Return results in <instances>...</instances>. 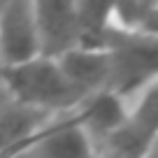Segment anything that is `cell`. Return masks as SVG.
I'll use <instances>...</instances> for the list:
<instances>
[{"instance_id":"cell-2","label":"cell","mask_w":158,"mask_h":158,"mask_svg":"<svg viewBox=\"0 0 158 158\" xmlns=\"http://www.w3.org/2000/svg\"><path fill=\"white\" fill-rule=\"evenodd\" d=\"M158 84L137 95V105L128 109L123 123L98 144V153L109 158H149L156 153L158 137Z\"/></svg>"},{"instance_id":"cell-7","label":"cell","mask_w":158,"mask_h":158,"mask_svg":"<svg viewBox=\"0 0 158 158\" xmlns=\"http://www.w3.org/2000/svg\"><path fill=\"white\" fill-rule=\"evenodd\" d=\"M126 114H128V100L102 89L84 98V102L77 107V121L93 142V147H98L107 135H112L123 123Z\"/></svg>"},{"instance_id":"cell-8","label":"cell","mask_w":158,"mask_h":158,"mask_svg":"<svg viewBox=\"0 0 158 158\" xmlns=\"http://www.w3.org/2000/svg\"><path fill=\"white\" fill-rule=\"evenodd\" d=\"M10 102V93H7V89H5V84H2V77H0V109L5 107V105Z\"/></svg>"},{"instance_id":"cell-9","label":"cell","mask_w":158,"mask_h":158,"mask_svg":"<svg viewBox=\"0 0 158 158\" xmlns=\"http://www.w3.org/2000/svg\"><path fill=\"white\" fill-rule=\"evenodd\" d=\"M33 147V144H30ZM30 147H26V149H21V151H16V153H12V156H7V158H28V149Z\"/></svg>"},{"instance_id":"cell-3","label":"cell","mask_w":158,"mask_h":158,"mask_svg":"<svg viewBox=\"0 0 158 158\" xmlns=\"http://www.w3.org/2000/svg\"><path fill=\"white\" fill-rule=\"evenodd\" d=\"M42 56L40 30L30 0H2L0 5V68L21 65Z\"/></svg>"},{"instance_id":"cell-6","label":"cell","mask_w":158,"mask_h":158,"mask_svg":"<svg viewBox=\"0 0 158 158\" xmlns=\"http://www.w3.org/2000/svg\"><path fill=\"white\" fill-rule=\"evenodd\" d=\"M60 72L65 74L74 91L91 95L95 91L107 89L109 81V51L98 47H81L74 44L72 49L54 56Z\"/></svg>"},{"instance_id":"cell-1","label":"cell","mask_w":158,"mask_h":158,"mask_svg":"<svg viewBox=\"0 0 158 158\" xmlns=\"http://www.w3.org/2000/svg\"><path fill=\"white\" fill-rule=\"evenodd\" d=\"M0 77L10 100L26 107L44 109L56 116L74 112L84 102V95L72 89L51 56H37L21 65L0 68Z\"/></svg>"},{"instance_id":"cell-4","label":"cell","mask_w":158,"mask_h":158,"mask_svg":"<svg viewBox=\"0 0 158 158\" xmlns=\"http://www.w3.org/2000/svg\"><path fill=\"white\" fill-rule=\"evenodd\" d=\"M40 30L42 56H58L79 40L77 0H30Z\"/></svg>"},{"instance_id":"cell-5","label":"cell","mask_w":158,"mask_h":158,"mask_svg":"<svg viewBox=\"0 0 158 158\" xmlns=\"http://www.w3.org/2000/svg\"><path fill=\"white\" fill-rule=\"evenodd\" d=\"M28 158H98V149L77 121V109L63 114L28 149Z\"/></svg>"}]
</instances>
